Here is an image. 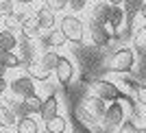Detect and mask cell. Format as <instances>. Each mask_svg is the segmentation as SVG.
Listing matches in <instances>:
<instances>
[{"label":"cell","mask_w":146,"mask_h":133,"mask_svg":"<svg viewBox=\"0 0 146 133\" xmlns=\"http://www.w3.org/2000/svg\"><path fill=\"white\" fill-rule=\"evenodd\" d=\"M57 59H59V53H57V50H46V53H42L37 59H33L29 66H26V74H29L33 81L46 83V81L55 74Z\"/></svg>","instance_id":"cell-1"},{"label":"cell","mask_w":146,"mask_h":133,"mask_svg":"<svg viewBox=\"0 0 146 133\" xmlns=\"http://www.w3.org/2000/svg\"><path fill=\"white\" fill-rule=\"evenodd\" d=\"M135 66V50L129 48V46H120L118 50L107 57L105 61V68L109 70V72H116V74H127L131 72Z\"/></svg>","instance_id":"cell-2"},{"label":"cell","mask_w":146,"mask_h":133,"mask_svg":"<svg viewBox=\"0 0 146 133\" xmlns=\"http://www.w3.org/2000/svg\"><path fill=\"white\" fill-rule=\"evenodd\" d=\"M59 31L66 35V39L70 44H83L85 42V24H83V20L72 15V13H66L63 18L59 20Z\"/></svg>","instance_id":"cell-3"},{"label":"cell","mask_w":146,"mask_h":133,"mask_svg":"<svg viewBox=\"0 0 146 133\" xmlns=\"http://www.w3.org/2000/svg\"><path fill=\"white\" fill-rule=\"evenodd\" d=\"M105 111H107V103L100 100L98 96H94V94H92V96H85L79 105V116H83L85 122H90V124L103 120Z\"/></svg>","instance_id":"cell-4"},{"label":"cell","mask_w":146,"mask_h":133,"mask_svg":"<svg viewBox=\"0 0 146 133\" xmlns=\"http://www.w3.org/2000/svg\"><path fill=\"white\" fill-rule=\"evenodd\" d=\"M9 92H11L13 98L26 100V98H31V96L37 94V85L29 74H20V76H15V79L9 81Z\"/></svg>","instance_id":"cell-5"},{"label":"cell","mask_w":146,"mask_h":133,"mask_svg":"<svg viewBox=\"0 0 146 133\" xmlns=\"http://www.w3.org/2000/svg\"><path fill=\"white\" fill-rule=\"evenodd\" d=\"M92 92H94V96H98L100 100H105V103H116V100H120L122 98V92L120 87H118L116 83H111L109 79H96L92 81Z\"/></svg>","instance_id":"cell-6"},{"label":"cell","mask_w":146,"mask_h":133,"mask_svg":"<svg viewBox=\"0 0 146 133\" xmlns=\"http://www.w3.org/2000/svg\"><path fill=\"white\" fill-rule=\"evenodd\" d=\"M124 120H127V109H124V105H122L120 100L107 105V111H105V116H103L105 129H109V131H118Z\"/></svg>","instance_id":"cell-7"},{"label":"cell","mask_w":146,"mask_h":133,"mask_svg":"<svg viewBox=\"0 0 146 133\" xmlns=\"http://www.w3.org/2000/svg\"><path fill=\"white\" fill-rule=\"evenodd\" d=\"M74 74H76V66H74V61L66 55H59V59H57V68H55V79L59 85H70L74 79Z\"/></svg>","instance_id":"cell-8"},{"label":"cell","mask_w":146,"mask_h":133,"mask_svg":"<svg viewBox=\"0 0 146 133\" xmlns=\"http://www.w3.org/2000/svg\"><path fill=\"white\" fill-rule=\"evenodd\" d=\"M39 46H37L35 39H24V37H20V42H18V48H15V55L20 57V61H22V66H29L33 59H37L39 57Z\"/></svg>","instance_id":"cell-9"},{"label":"cell","mask_w":146,"mask_h":133,"mask_svg":"<svg viewBox=\"0 0 146 133\" xmlns=\"http://www.w3.org/2000/svg\"><path fill=\"white\" fill-rule=\"evenodd\" d=\"M87 37H90L92 46H96V48H107L113 39V35L100 24H87Z\"/></svg>","instance_id":"cell-10"},{"label":"cell","mask_w":146,"mask_h":133,"mask_svg":"<svg viewBox=\"0 0 146 133\" xmlns=\"http://www.w3.org/2000/svg\"><path fill=\"white\" fill-rule=\"evenodd\" d=\"M111 11H113V7H111V5H107V2H103V0H98L96 5L92 7V13H90V24L107 26Z\"/></svg>","instance_id":"cell-11"},{"label":"cell","mask_w":146,"mask_h":133,"mask_svg":"<svg viewBox=\"0 0 146 133\" xmlns=\"http://www.w3.org/2000/svg\"><path fill=\"white\" fill-rule=\"evenodd\" d=\"M20 35L24 37V39H35V42L44 35V31H42V26H39V22H37L35 15H26V18L22 20Z\"/></svg>","instance_id":"cell-12"},{"label":"cell","mask_w":146,"mask_h":133,"mask_svg":"<svg viewBox=\"0 0 146 133\" xmlns=\"http://www.w3.org/2000/svg\"><path fill=\"white\" fill-rule=\"evenodd\" d=\"M39 42H42L44 53H46V50H55V48L66 46L68 39H66V35H63L59 29H52V31H48V33H44V35L39 37Z\"/></svg>","instance_id":"cell-13"},{"label":"cell","mask_w":146,"mask_h":133,"mask_svg":"<svg viewBox=\"0 0 146 133\" xmlns=\"http://www.w3.org/2000/svg\"><path fill=\"white\" fill-rule=\"evenodd\" d=\"M55 116H59V96H57V92L55 94H48V96L44 98L42 111H39V120H42V124H44V122L52 120Z\"/></svg>","instance_id":"cell-14"},{"label":"cell","mask_w":146,"mask_h":133,"mask_svg":"<svg viewBox=\"0 0 146 133\" xmlns=\"http://www.w3.org/2000/svg\"><path fill=\"white\" fill-rule=\"evenodd\" d=\"M37 18V22H39V26H42V31L44 33H48V31H52L57 26V13L55 11H50L46 5H42V7H37V11L33 13Z\"/></svg>","instance_id":"cell-15"},{"label":"cell","mask_w":146,"mask_h":133,"mask_svg":"<svg viewBox=\"0 0 146 133\" xmlns=\"http://www.w3.org/2000/svg\"><path fill=\"white\" fill-rule=\"evenodd\" d=\"M44 124L33 116H26V118H20L15 122V133H42Z\"/></svg>","instance_id":"cell-16"},{"label":"cell","mask_w":146,"mask_h":133,"mask_svg":"<svg viewBox=\"0 0 146 133\" xmlns=\"http://www.w3.org/2000/svg\"><path fill=\"white\" fill-rule=\"evenodd\" d=\"M18 42H20V37L13 31H7V29L0 31V53H15Z\"/></svg>","instance_id":"cell-17"},{"label":"cell","mask_w":146,"mask_h":133,"mask_svg":"<svg viewBox=\"0 0 146 133\" xmlns=\"http://www.w3.org/2000/svg\"><path fill=\"white\" fill-rule=\"evenodd\" d=\"M124 18H127V13L122 11V7H113V11H111V15H109V22H107V26H105V29L113 35L118 29H122V26H124Z\"/></svg>","instance_id":"cell-18"},{"label":"cell","mask_w":146,"mask_h":133,"mask_svg":"<svg viewBox=\"0 0 146 133\" xmlns=\"http://www.w3.org/2000/svg\"><path fill=\"white\" fill-rule=\"evenodd\" d=\"M44 131L46 133H66L68 131V120H66V116H55L52 120L48 122H44Z\"/></svg>","instance_id":"cell-19"},{"label":"cell","mask_w":146,"mask_h":133,"mask_svg":"<svg viewBox=\"0 0 146 133\" xmlns=\"http://www.w3.org/2000/svg\"><path fill=\"white\" fill-rule=\"evenodd\" d=\"M124 85L131 90V94H133L135 100L146 109V85L144 83H137V81H124Z\"/></svg>","instance_id":"cell-20"},{"label":"cell","mask_w":146,"mask_h":133,"mask_svg":"<svg viewBox=\"0 0 146 133\" xmlns=\"http://www.w3.org/2000/svg\"><path fill=\"white\" fill-rule=\"evenodd\" d=\"M7 107L13 111V116L15 118H26V116H31V111H29V107H26V103L24 100H18V98H11L9 103H7Z\"/></svg>","instance_id":"cell-21"},{"label":"cell","mask_w":146,"mask_h":133,"mask_svg":"<svg viewBox=\"0 0 146 133\" xmlns=\"http://www.w3.org/2000/svg\"><path fill=\"white\" fill-rule=\"evenodd\" d=\"M15 122H18V118L13 116V111L7 105H0V127L2 129H11L15 127Z\"/></svg>","instance_id":"cell-22"},{"label":"cell","mask_w":146,"mask_h":133,"mask_svg":"<svg viewBox=\"0 0 146 133\" xmlns=\"http://www.w3.org/2000/svg\"><path fill=\"white\" fill-rule=\"evenodd\" d=\"M142 7H144V0H124L122 2V11L127 13L129 18H133V15H140Z\"/></svg>","instance_id":"cell-23"},{"label":"cell","mask_w":146,"mask_h":133,"mask_svg":"<svg viewBox=\"0 0 146 133\" xmlns=\"http://www.w3.org/2000/svg\"><path fill=\"white\" fill-rule=\"evenodd\" d=\"M0 61H2V66L7 70H13V68H24L22 66V61L15 53H0Z\"/></svg>","instance_id":"cell-24"},{"label":"cell","mask_w":146,"mask_h":133,"mask_svg":"<svg viewBox=\"0 0 146 133\" xmlns=\"http://www.w3.org/2000/svg\"><path fill=\"white\" fill-rule=\"evenodd\" d=\"M24 18H26V13H13V15L5 18L7 31H20V26H22V20H24Z\"/></svg>","instance_id":"cell-25"},{"label":"cell","mask_w":146,"mask_h":133,"mask_svg":"<svg viewBox=\"0 0 146 133\" xmlns=\"http://www.w3.org/2000/svg\"><path fill=\"white\" fill-rule=\"evenodd\" d=\"M24 103H26V107H29V111H31V116H35V114H39V111H42V105H44V98H42V96H39V94H35V96H31V98H26Z\"/></svg>","instance_id":"cell-26"},{"label":"cell","mask_w":146,"mask_h":133,"mask_svg":"<svg viewBox=\"0 0 146 133\" xmlns=\"http://www.w3.org/2000/svg\"><path fill=\"white\" fill-rule=\"evenodd\" d=\"M133 44H135V48H140V50L146 48V24H142L133 33Z\"/></svg>","instance_id":"cell-27"},{"label":"cell","mask_w":146,"mask_h":133,"mask_svg":"<svg viewBox=\"0 0 146 133\" xmlns=\"http://www.w3.org/2000/svg\"><path fill=\"white\" fill-rule=\"evenodd\" d=\"M13 13H18L15 11V2H13V0H0V20L9 18Z\"/></svg>","instance_id":"cell-28"},{"label":"cell","mask_w":146,"mask_h":133,"mask_svg":"<svg viewBox=\"0 0 146 133\" xmlns=\"http://www.w3.org/2000/svg\"><path fill=\"white\" fill-rule=\"evenodd\" d=\"M70 124H72V133H94L90 129V124H85L79 116H72V122H70Z\"/></svg>","instance_id":"cell-29"},{"label":"cell","mask_w":146,"mask_h":133,"mask_svg":"<svg viewBox=\"0 0 146 133\" xmlns=\"http://www.w3.org/2000/svg\"><path fill=\"white\" fill-rule=\"evenodd\" d=\"M44 5L48 7L50 11L59 13V11H66L68 9V0H44Z\"/></svg>","instance_id":"cell-30"},{"label":"cell","mask_w":146,"mask_h":133,"mask_svg":"<svg viewBox=\"0 0 146 133\" xmlns=\"http://www.w3.org/2000/svg\"><path fill=\"white\" fill-rule=\"evenodd\" d=\"M68 7L74 13H79V11H85L87 7H90V0H68Z\"/></svg>","instance_id":"cell-31"},{"label":"cell","mask_w":146,"mask_h":133,"mask_svg":"<svg viewBox=\"0 0 146 133\" xmlns=\"http://www.w3.org/2000/svg\"><path fill=\"white\" fill-rule=\"evenodd\" d=\"M135 129H137V127H135V122L127 118V120H124V122L120 124V129H118L116 133H135Z\"/></svg>","instance_id":"cell-32"},{"label":"cell","mask_w":146,"mask_h":133,"mask_svg":"<svg viewBox=\"0 0 146 133\" xmlns=\"http://www.w3.org/2000/svg\"><path fill=\"white\" fill-rule=\"evenodd\" d=\"M7 92H9V81L5 76H0V96H5Z\"/></svg>","instance_id":"cell-33"},{"label":"cell","mask_w":146,"mask_h":133,"mask_svg":"<svg viewBox=\"0 0 146 133\" xmlns=\"http://www.w3.org/2000/svg\"><path fill=\"white\" fill-rule=\"evenodd\" d=\"M105 2H107V5H111V7H122V2H124V0H105Z\"/></svg>","instance_id":"cell-34"},{"label":"cell","mask_w":146,"mask_h":133,"mask_svg":"<svg viewBox=\"0 0 146 133\" xmlns=\"http://www.w3.org/2000/svg\"><path fill=\"white\" fill-rule=\"evenodd\" d=\"M140 18L144 20V24H146V0H144V7H142V11H140Z\"/></svg>","instance_id":"cell-35"},{"label":"cell","mask_w":146,"mask_h":133,"mask_svg":"<svg viewBox=\"0 0 146 133\" xmlns=\"http://www.w3.org/2000/svg\"><path fill=\"white\" fill-rule=\"evenodd\" d=\"M5 72H7V68L2 66V61H0V76H5Z\"/></svg>","instance_id":"cell-36"},{"label":"cell","mask_w":146,"mask_h":133,"mask_svg":"<svg viewBox=\"0 0 146 133\" xmlns=\"http://www.w3.org/2000/svg\"><path fill=\"white\" fill-rule=\"evenodd\" d=\"M135 133H146V127H137V129H135Z\"/></svg>","instance_id":"cell-37"},{"label":"cell","mask_w":146,"mask_h":133,"mask_svg":"<svg viewBox=\"0 0 146 133\" xmlns=\"http://www.w3.org/2000/svg\"><path fill=\"white\" fill-rule=\"evenodd\" d=\"M0 133H15V131H11V129H2Z\"/></svg>","instance_id":"cell-38"},{"label":"cell","mask_w":146,"mask_h":133,"mask_svg":"<svg viewBox=\"0 0 146 133\" xmlns=\"http://www.w3.org/2000/svg\"><path fill=\"white\" fill-rule=\"evenodd\" d=\"M31 2H35V0H24V2H22V5H31Z\"/></svg>","instance_id":"cell-39"},{"label":"cell","mask_w":146,"mask_h":133,"mask_svg":"<svg viewBox=\"0 0 146 133\" xmlns=\"http://www.w3.org/2000/svg\"><path fill=\"white\" fill-rule=\"evenodd\" d=\"M13 2H20V5H22V2H24V0H13Z\"/></svg>","instance_id":"cell-40"},{"label":"cell","mask_w":146,"mask_h":133,"mask_svg":"<svg viewBox=\"0 0 146 133\" xmlns=\"http://www.w3.org/2000/svg\"><path fill=\"white\" fill-rule=\"evenodd\" d=\"M0 31H2V22H0Z\"/></svg>","instance_id":"cell-41"}]
</instances>
